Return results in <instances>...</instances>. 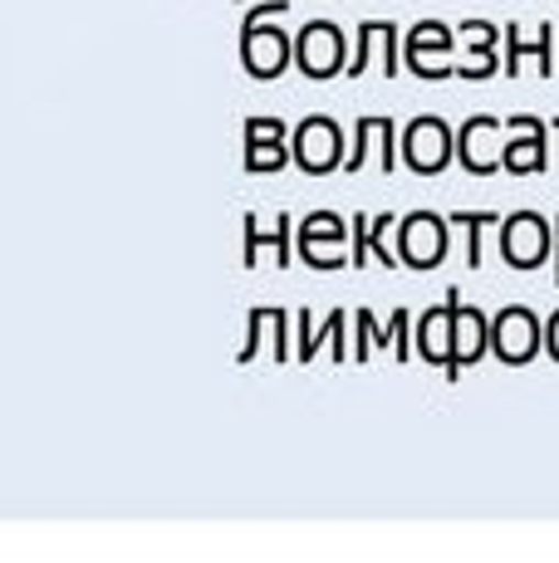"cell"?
I'll use <instances>...</instances> for the list:
<instances>
[{
	"instance_id": "cell-1",
	"label": "cell",
	"mask_w": 559,
	"mask_h": 563,
	"mask_svg": "<svg viewBox=\"0 0 559 563\" xmlns=\"http://www.w3.org/2000/svg\"><path fill=\"white\" fill-rule=\"evenodd\" d=\"M501 251L511 269H540L545 255H550V225L535 211H515L511 221L501 225Z\"/></svg>"
},
{
	"instance_id": "cell-2",
	"label": "cell",
	"mask_w": 559,
	"mask_h": 563,
	"mask_svg": "<svg viewBox=\"0 0 559 563\" xmlns=\"http://www.w3.org/2000/svg\"><path fill=\"white\" fill-rule=\"evenodd\" d=\"M295 64L309 74V79H329V74L343 69V35L329 20H315V25L299 30L295 40Z\"/></svg>"
},
{
	"instance_id": "cell-3",
	"label": "cell",
	"mask_w": 559,
	"mask_h": 563,
	"mask_svg": "<svg viewBox=\"0 0 559 563\" xmlns=\"http://www.w3.org/2000/svg\"><path fill=\"white\" fill-rule=\"evenodd\" d=\"M540 319L530 309H501V319L491 323V349L501 353V363H530L540 353Z\"/></svg>"
},
{
	"instance_id": "cell-4",
	"label": "cell",
	"mask_w": 559,
	"mask_h": 563,
	"mask_svg": "<svg viewBox=\"0 0 559 563\" xmlns=\"http://www.w3.org/2000/svg\"><path fill=\"white\" fill-rule=\"evenodd\" d=\"M451 128L442 118H413L407 123V137H403V153H407V167L413 172H442L447 157H451Z\"/></svg>"
},
{
	"instance_id": "cell-5",
	"label": "cell",
	"mask_w": 559,
	"mask_h": 563,
	"mask_svg": "<svg viewBox=\"0 0 559 563\" xmlns=\"http://www.w3.org/2000/svg\"><path fill=\"white\" fill-rule=\"evenodd\" d=\"M505 123L501 118H471L467 128L457 133V147H461V167L486 177V172L501 167V153H505Z\"/></svg>"
},
{
	"instance_id": "cell-6",
	"label": "cell",
	"mask_w": 559,
	"mask_h": 563,
	"mask_svg": "<svg viewBox=\"0 0 559 563\" xmlns=\"http://www.w3.org/2000/svg\"><path fill=\"white\" fill-rule=\"evenodd\" d=\"M447 255V221L432 211H417L403 221V265L413 269H432Z\"/></svg>"
},
{
	"instance_id": "cell-7",
	"label": "cell",
	"mask_w": 559,
	"mask_h": 563,
	"mask_svg": "<svg viewBox=\"0 0 559 563\" xmlns=\"http://www.w3.org/2000/svg\"><path fill=\"white\" fill-rule=\"evenodd\" d=\"M505 133H525V137H505L501 167L511 177L545 172V133H550V123H540V118H505Z\"/></svg>"
},
{
	"instance_id": "cell-8",
	"label": "cell",
	"mask_w": 559,
	"mask_h": 563,
	"mask_svg": "<svg viewBox=\"0 0 559 563\" xmlns=\"http://www.w3.org/2000/svg\"><path fill=\"white\" fill-rule=\"evenodd\" d=\"M339 123L335 118H305L295 128V162L305 172H329L339 162Z\"/></svg>"
},
{
	"instance_id": "cell-9",
	"label": "cell",
	"mask_w": 559,
	"mask_h": 563,
	"mask_svg": "<svg viewBox=\"0 0 559 563\" xmlns=\"http://www.w3.org/2000/svg\"><path fill=\"white\" fill-rule=\"evenodd\" d=\"M457 309H461V289H447V305L423 313V323H417V349H423V358H432V363L457 358V343H451V333H457Z\"/></svg>"
},
{
	"instance_id": "cell-10",
	"label": "cell",
	"mask_w": 559,
	"mask_h": 563,
	"mask_svg": "<svg viewBox=\"0 0 559 563\" xmlns=\"http://www.w3.org/2000/svg\"><path fill=\"white\" fill-rule=\"evenodd\" d=\"M285 54H289V45H285V35L280 30H241V59H245V74L251 79H275L280 69H285Z\"/></svg>"
},
{
	"instance_id": "cell-11",
	"label": "cell",
	"mask_w": 559,
	"mask_h": 563,
	"mask_svg": "<svg viewBox=\"0 0 559 563\" xmlns=\"http://www.w3.org/2000/svg\"><path fill=\"white\" fill-rule=\"evenodd\" d=\"M280 137H285V123H280V118H251V123H245V167L251 172H280L285 167V147H280Z\"/></svg>"
},
{
	"instance_id": "cell-12",
	"label": "cell",
	"mask_w": 559,
	"mask_h": 563,
	"mask_svg": "<svg viewBox=\"0 0 559 563\" xmlns=\"http://www.w3.org/2000/svg\"><path fill=\"white\" fill-rule=\"evenodd\" d=\"M451 343H457V358L447 363V377H457L461 367L476 363L481 353H486V343H491V323H486V313L461 305V309H457V333H451Z\"/></svg>"
},
{
	"instance_id": "cell-13",
	"label": "cell",
	"mask_w": 559,
	"mask_h": 563,
	"mask_svg": "<svg viewBox=\"0 0 559 563\" xmlns=\"http://www.w3.org/2000/svg\"><path fill=\"white\" fill-rule=\"evenodd\" d=\"M245 231H251V241H245V265H255V251H261V241L275 251V265H289V216H275L271 231H261V216H245Z\"/></svg>"
},
{
	"instance_id": "cell-14",
	"label": "cell",
	"mask_w": 559,
	"mask_h": 563,
	"mask_svg": "<svg viewBox=\"0 0 559 563\" xmlns=\"http://www.w3.org/2000/svg\"><path fill=\"white\" fill-rule=\"evenodd\" d=\"M505 40H511V49H505V74H520V59L525 54H535L540 59V74H555V59H550V25L540 30V40L535 45H520V30L505 25Z\"/></svg>"
},
{
	"instance_id": "cell-15",
	"label": "cell",
	"mask_w": 559,
	"mask_h": 563,
	"mask_svg": "<svg viewBox=\"0 0 559 563\" xmlns=\"http://www.w3.org/2000/svg\"><path fill=\"white\" fill-rule=\"evenodd\" d=\"M451 221L467 225V235H471V241H467V265L481 269V231H486V225H496L501 216H491V211H457Z\"/></svg>"
},
{
	"instance_id": "cell-16",
	"label": "cell",
	"mask_w": 559,
	"mask_h": 563,
	"mask_svg": "<svg viewBox=\"0 0 559 563\" xmlns=\"http://www.w3.org/2000/svg\"><path fill=\"white\" fill-rule=\"evenodd\" d=\"M299 241H343V221H339L335 211H319L315 221H305Z\"/></svg>"
},
{
	"instance_id": "cell-17",
	"label": "cell",
	"mask_w": 559,
	"mask_h": 563,
	"mask_svg": "<svg viewBox=\"0 0 559 563\" xmlns=\"http://www.w3.org/2000/svg\"><path fill=\"white\" fill-rule=\"evenodd\" d=\"M369 137H373V118H359V123H353V157L343 162V172H359L363 167V157H369Z\"/></svg>"
},
{
	"instance_id": "cell-18",
	"label": "cell",
	"mask_w": 559,
	"mask_h": 563,
	"mask_svg": "<svg viewBox=\"0 0 559 563\" xmlns=\"http://www.w3.org/2000/svg\"><path fill=\"white\" fill-rule=\"evenodd\" d=\"M407 323H413V319H407V309H397V313H393V323H388V329H393V349H397V358H407V353H413V343H407Z\"/></svg>"
},
{
	"instance_id": "cell-19",
	"label": "cell",
	"mask_w": 559,
	"mask_h": 563,
	"mask_svg": "<svg viewBox=\"0 0 559 563\" xmlns=\"http://www.w3.org/2000/svg\"><path fill=\"white\" fill-rule=\"evenodd\" d=\"M545 343H550V353H555V363H559V313L545 323Z\"/></svg>"
},
{
	"instance_id": "cell-20",
	"label": "cell",
	"mask_w": 559,
	"mask_h": 563,
	"mask_svg": "<svg viewBox=\"0 0 559 563\" xmlns=\"http://www.w3.org/2000/svg\"><path fill=\"white\" fill-rule=\"evenodd\" d=\"M555 245H559V231H555ZM555 285H559V265H555Z\"/></svg>"
},
{
	"instance_id": "cell-21",
	"label": "cell",
	"mask_w": 559,
	"mask_h": 563,
	"mask_svg": "<svg viewBox=\"0 0 559 563\" xmlns=\"http://www.w3.org/2000/svg\"><path fill=\"white\" fill-rule=\"evenodd\" d=\"M550 128H559V118H555V123H550Z\"/></svg>"
}]
</instances>
